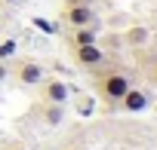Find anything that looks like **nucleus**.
<instances>
[{
  "label": "nucleus",
  "mask_w": 157,
  "mask_h": 150,
  "mask_svg": "<svg viewBox=\"0 0 157 150\" xmlns=\"http://www.w3.org/2000/svg\"><path fill=\"white\" fill-rule=\"evenodd\" d=\"M96 89H99V95L114 107V104H120V98L126 95V89H129V77H126V73H120V70H108V73H102V77H99Z\"/></svg>",
  "instance_id": "nucleus-1"
},
{
  "label": "nucleus",
  "mask_w": 157,
  "mask_h": 150,
  "mask_svg": "<svg viewBox=\"0 0 157 150\" xmlns=\"http://www.w3.org/2000/svg\"><path fill=\"white\" fill-rule=\"evenodd\" d=\"M10 73H13L22 86H40V83L46 80V67H43L40 61H34V58L16 61V67H10Z\"/></svg>",
  "instance_id": "nucleus-2"
},
{
  "label": "nucleus",
  "mask_w": 157,
  "mask_h": 150,
  "mask_svg": "<svg viewBox=\"0 0 157 150\" xmlns=\"http://www.w3.org/2000/svg\"><path fill=\"white\" fill-rule=\"evenodd\" d=\"M71 89L65 80H43L40 83V101L43 104H68Z\"/></svg>",
  "instance_id": "nucleus-3"
},
{
  "label": "nucleus",
  "mask_w": 157,
  "mask_h": 150,
  "mask_svg": "<svg viewBox=\"0 0 157 150\" xmlns=\"http://www.w3.org/2000/svg\"><path fill=\"white\" fill-rule=\"evenodd\" d=\"M62 19H65L68 25H74V28H83V25H93L96 12H93L90 3H68V9L62 12Z\"/></svg>",
  "instance_id": "nucleus-4"
},
{
  "label": "nucleus",
  "mask_w": 157,
  "mask_h": 150,
  "mask_svg": "<svg viewBox=\"0 0 157 150\" xmlns=\"http://www.w3.org/2000/svg\"><path fill=\"white\" fill-rule=\"evenodd\" d=\"M74 61L80 67H99L105 61V52L99 49V43H90V46H74Z\"/></svg>",
  "instance_id": "nucleus-5"
},
{
  "label": "nucleus",
  "mask_w": 157,
  "mask_h": 150,
  "mask_svg": "<svg viewBox=\"0 0 157 150\" xmlns=\"http://www.w3.org/2000/svg\"><path fill=\"white\" fill-rule=\"evenodd\" d=\"M148 104H151V95H148V92H142V89H132V86H129V89H126V95L120 98V107H123L126 113H142Z\"/></svg>",
  "instance_id": "nucleus-6"
},
{
  "label": "nucleus",
  "mask_w": 157,
  "mask_h": 150,
  "mask_svg": "<svg viewBox=\"0 0 157 150\" xmlns=\"http://www.w3.org/2000/svg\"><path fill=\"white\" fill-rule=\"evenodd\" d=\"M43 120H46V126H59V123H65V104H43Z\"/></svg>",
  "instance_id": "nucleus-7"
},
{
  "label": "nucleus",
  "mask_w": 157,
  "mask_h": 150,
  "mask_svg": "<svg viewBox=\"0 0 157 150\" xmlns=\"http://www.w3.org/2000/svg\"><path fill=\"white\" fill-rule=\"evenodd\" d=\"M90 43H96V31H93L90 25H83V28H74L71 46H90Z\"/></svg>",
  "instance_id": "nucleus-8"
},
{
  "label": "nucleus",
  "mask_w": 157,
  "mask_h": 150,
  "mask_svg": "<svg viewBox=\"0 0 157 150\" xmlns=\"http://www.w3.org/2000/svg\"><path fill=\"white\" fill-rule=\"evenodd\" d=\"M96 110V98L93 95H80L77 98V116H93Z\"/></svg>",
  "instance_id": "nucleus-9"
},
{
  "label": "nucleus",
  "mask_w": 157,
  "mask_h": 150,
  "mask_svg": "<svg viewBox=\"0 0 157 150\" xmlns=\"http://www.w3.org/2000/svg\"><path fill=\"white\" fill-rule=\"evenodd\" d=\"M16 49H19V43H16L13 37H6V40H0V61H10V58L16 55Z\"/></svg>",
  "instance_id": "nucleus-10"
},
{
  "label": "nucleus",
  "mask_w": 157,
  "mask_h": 150,
  "mask_svg": "<svg viewBox=\"0 0 157 150\" xmlns=\"http://www.w3.org/2000/svg\"><path fill=\"white\" fill-rule=\"evenodd\" d=\"M34 25H37L40 31H46V34H56V25H49L46 19H34Z\"/></svg>",
  "instance_id": "nucleus-11"
},
{
  "label": "nucleus",
  "mask_w": 157,
  "mask_h": 150,
  "mask_svg": "<svg viewBox=\"0 0 157 150\" xmlns=\"http://www.w3.org/2000/svg\"><path fill=\"white\" fill-rule=\"evenodd\" d=\"M6 77H10V64L0 61V83H6Z\"/></svg>",
  "instance_id": "nucleus-12"
},
{
  "label": "nucleus",
  "mask_w": 157,
  "mask_h": 150,
  "mask_svg": "<svg viewBox=\"0 0 157 150\" xmlns=\"http://www.w3.org/2000/svg\"><path fill=\"white\" fill-rule=\"evenodd\" d=\"M151 83H154V86H157V67H154V73H151Z\"/></svg>",
  "instance_id": "nucleus-13"
},
{
  "label": "nucleus",
  "mask_w": 157,
  "mask_h": 150,
  "mask_svg": "<svg viewBox=\"0 0 157 150\" xmlns=\"http://www.w3.org/2000/svg\"><path fill=\"white\" fill-rule=\"evenodd\" d=\"M71 3H90V0H71Z\"/></svg>",
  "instance_id": "nucleus-14"
},
{
  "label": "nucleus",
  "mask_w": 157,
  "mask_h": 150,
  "mask_svg": "<svg viewBox=\"0 0 157 150\" xmlns=\"http://www.w3.org/2000/svg\"><path fill=\"white\" fill-rule=\"evenodd\" d=\"M0 3H19V0H0Z\"/></svg>",
  "instance_id": "nucleus-15"
},
{
  "label": "nucleus",
  "mask_w": 157,
  "mask_h": 150,
  "mask_svg": "<svg viewBox=\"0 0 157 150\" xmlns=\"http://www.w3.org/2000/svg\"><path fill=\"white\" fill-rule=\"evenodd\" d=\"M13 150H25V147H13Z\"/></svg>",
  "instance_id": "nucleus-16"
}]
</instances>
